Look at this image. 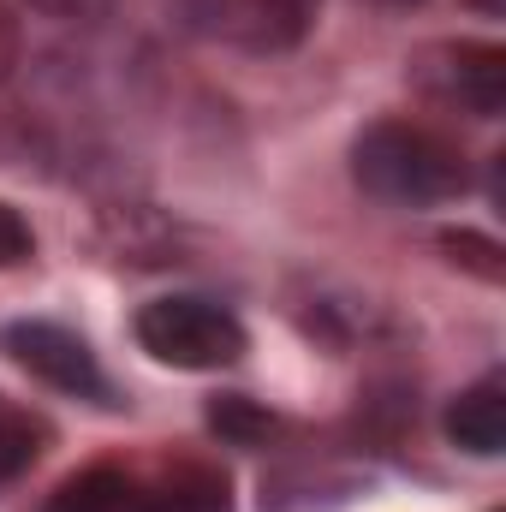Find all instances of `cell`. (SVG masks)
<instances>
[{
  "instance_id": "6da1fadb",
  "label": "cell",
  "mask_w": 506,
  "mask_h": 512,
  "mask_svg": "<svg viewBox=\"0 0 506 512\" xmlns=\"http://www.w3.org/2000/svg\"><path fill=\"white\" fill-rule=\"evenodd\" d=\"M352 173L376 203H393V209H435L459 197L471 179L459 143L411 120H376L352 143Z\"/></svg>"
},
{
  "instance_id": "7a4b0ae2",
  "label": "cell",
  "mask_w": 506,
  "mask_h": 512,
  "mask_svg": "<svg viewBox=\"0 0 506 512\" xmlns=\"http://www.w3.org/2000/svg\"><path fill=\"white\" fill-rule=\"evenodd\" d=\"M137 346L173 370H227L245 358V322L215 298H155L137 310Z\"/></svg>"
},
{
  "instance_id": "3957f363",
  "label": "cell",
  "mask_w": 506,
  "mask_h": 512,
  "mask_svg": "<svg viewBox=\"0 0 506 512\" xmlns=\"http://www.w3.org/2000/svg\"><path fill=\"white\" fill-rule=\"evenodd\" d=\"M411 78L429 102L471 120H495L506 108V54L495 42H429L411 60Z\"/></svg>"
},
{
  "instance_id": "277c9868",
  "label": "cell",
  "mask_w": 506,
  "mask_h": 512,
  "mask_svg": "<svg viewBox=\"0 0 506 512\" xmlns=\"http://www.w3.org/2000/svg\"><path fill=\"white\" fill-rule=\"evenodd\" d=\"M322 0H191V18L251 54H286L310 36Z\"/></svg>"
},
{
  "instance_id": "5b68a950",
  "label": "cell",
  "mask_w": 506,
  "mask_h": 512,
  "mask_svg": "<svg viewBox=\"0 0 506 512\" xmlns=\"http://www.w3.org/2000/svg\"><path fill=\"white\" fill-rule=\"evenodd\" d=\"M0 340H6V352H12L30 376H42L48 387L78 393V399H108V376H102L96 352H90L72 328H60V322H12Z\"/></svg>"
},
{
  "instance_id": "8992f818",
  "label": "cell",
  "mask_w": 506,
  "mask_h": 512,
  "mask_svg": "<svg viewBox=\"0 0 506 512\" xmlns=\"http://www.w3.org/2000/svg\"><path fill=\"white\" fill-rule=\"evenodd\" d=\"M42 512H155V477L131 465H90L66 477Z\"/></svg>"
},
{
  "instance_id": "52a82bcc",
  "label": "cell",
  "mask_w": 506,
  "mask_h": 512,
  "mask_svg": "<svg viewBox=\"0 0 506 512\" xmlns=\"http://www.w3.org/2000/svg\"><path fill=\"white\" fill-rule=\"evenodd\" d=\"M447 435H453V447H465L477 459H495L501 453L506 447V382L501 376H489V382H477L471 393L453 399Z\"/></svg>"
},
{
  "instance_id": "ba28073f",
  "label": "cell",
  "mask_w": 506,
  "mask_h": 512,
  "mask_svg": "<svg viewBox=\"0 0 506 512\" xmlns=\"http://www.w3.org/2000/svg\"><path fill=\"white\" fill-rule=\"evenodd\" d=\"M155 512H233L227 477L209 465H173L155 477Z\"/></svg>"
},
{
  "instance_id": "9c48e42d",
  "label": "cell",
  "mask_w": 506,
  "mask_h": 512,
  "mask_svg": "<svg viewBox=\"0 0 506 512\" xmlns=\"http://www.w3.org/2000/svg\"><path fill=\"white\" fill-rule=\"evenodd\" d=\"M36 453H42V423H36L24 405H12V399L0 393V483L18 477Z\"/></svg>"
},
{
  "instance_id": "30bf717a",
  "label": "cell",
  "mask_w": 506,
  "mask_h": 512,
  "mask_svg": "<svg viewBox=\"0 0 506 512\" xmlns=\"http://www.w3.org/2000/svg\"><path fill=\"white\" fill-rule=\"evenodd\" d=\"M209 423H215V429H227V435H239V441L268 435V417H262V411H251L245 399H221V405L209 411Z\"/></svg>"
},
{
  "instance_id": "8fae6325",
  "label": "cell",
  "mask_w": 506,
  "mask_h": 512,
  "mask_svg": "<svg viewBox=\"0 0 506 512\" xmlns=\"http://www.w3.org/2000/svg\"><path fill=\"white\" fill-rule=\"evenodd\" d=\"M24 256H30V227H24L18 209L0 203V268H12V262H24Z\"/></svg>"
},
{
  "instance_id": "7c38bea8",
  "label": "cell",
  "mask_w": 506,
  "mask_h": 512,
  "mask_svg": "<svg viewBox=\"0 0 506 512\" xmlns=\"http://www.w3.org/2000/svg\"><path fill=\"white\" fill-rule=\"evenodd\" d=\"M24 6H36V12H48V18H96V12H108L114 0H24Z\"/></svg>"
},
{
  "instance_id": "4fadbf2b",
  "label": "cell",
  "mask_w": 506,
  "mask_h": 512,
  "mask_svg": "<svg viewBox=\"0 0 506 512\" xmlns=\"http://www.w3.org/2000/svg\"><path fill=\"white\" fill-rule=\"evenodd\" d=\"M12 66V30H6V18H0V72Z\"/></svg>"
},
{
  "instance_id": "5bb4252c",
  "label": "cell",
  "mask_w": 506,
  "mask_h": 512,
  "mask_svg": "<svg viewBox=\"0 0 506 512\" xmlns=\"http://www.w3.org/2000/svg\"><path fill=\"white\" fill-rule=\"evenodd\" d=\"M381 6H417V0H381Z\"/></svg>"
}]
</instances>
